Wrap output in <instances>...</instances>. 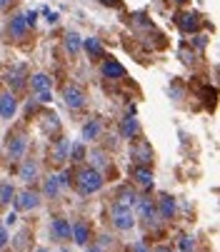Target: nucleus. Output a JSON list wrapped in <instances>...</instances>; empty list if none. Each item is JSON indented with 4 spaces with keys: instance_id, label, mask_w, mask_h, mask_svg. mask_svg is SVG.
<instances>
[{
    "instance_id": "1",
    "label": "nucleus",
    "mask_w": 220,
    "mask_h": 252,
    "mask_svg": "<svg viewBox=\"0 0 220 252\" xmlns=\"http://www.w3.org/2000/svg\"><path fill=\"white\" fill-rule=\"evenodd\" d=\"M75 183H78V192L80 195H90V192H98L103 188V175L98 170H93V167H83L78 172Z\"/></svg>"
},
{
    "instance_id": "2",
    "label": "nucleus",
    "mask_w": 220,
    "mask_h": 252,
    "mask_svg": "<svg viewBox=\"0 0 220 252\" xmlns=\"http://www.w3.org/2000/svg\"><path fill=\"white\" fill-rule=\"evenodd\" d=\"M63 97H65V105L70 107V110H80V107L85 105V93L78 85H65Z\"/></svg>"
},
{
    "instance_id": "3",
    "label": "nucleus",
    "mask_w": 220,
    "mask_h": 252,
    "mask_svg": "<svg viewBox=\"0 0 220 252\" xmlns=\"http://www.w3.org/2000/svg\"><path fill=\"white\" fill-rule=\"evenodd\" d=\"M113 225H115L118 230H130V227L135 225L133 210H130V207H120V205H115V207H113Z\"/></svg>"
},
{
    "instance_id": "4",
    "label": "nucleus",
    "mask_w": 220,
    "mask_h": 252,
    "mask_svg": "<svg viewBox=\"0 0 220 252\" xmlns=\"http://www.w3.org/2000/svg\"><path fill=\"white\" fill-rule=\"evenodd\" d=\"M130 158L138 162V167L150 165V160H153V148H150V142H138V145H133V148H130Z\"/></svg>"
},
{
    "instance_id": "5",
    "label": "nucleus",
    "mask_w": 220,
    "mask_h": 252,
    "mask_svg": "<svg viewBox=\"0 0 220 252\" xmlns=\"http://www.w3.org/2000/svg\"><path fill=\"white\" fill-rule=\"evenodd\" d=\"M38 205H40V197H38V192H33V190H23V192L15 195V210H20V212L35 210Z\"/></svg>"
},
{
    "instance_id": "6",
    "label": "nucleus",
    "mask_w": 220,
    "mask_h": 252,
    "mask_svg": "<svg viewBox=\"0 0 220 252\" xmlns=\"http://www.w3.org/2000/svg\"><path fill=\"white\" fill-rule=\"evenodd\" d=\"M138 210H140V218L148 222V225H155V222H158V207H155L153 200L140 197V200H138Z\"/></svg>"
},
{
    "instance_id": "7",
    "label": "nucleus",
    "mask_w": 220,
    "mask_h": 252,
    "mask_svg": "<svg viewBox=\"0 0 220 252\" xmlns=\"http://www.w3.org/2000/svg\"><path fill=\"white\" fill-rule=\"evenodd\" d=\"M15 110H18L15 95H13V93H3V95H0V115H3L5 120H10V118L15 115Z\"/></svg>"
},
{
    "instance_id": "8",
    "label": "nucleus",
    "mask_w": 220,
    "mask_h": 252,
    "mask_svg": "<svg viewBox=\"0 0 220 252\" xmlns=\"http://www.w3.org/2000/svg\"><path fill=\"white\" fill-rule=\"evenodd\" d=\"M23 153H25V137H23V135L8 137V158H10V160H20Z\"/></svg>"
},
{
    "instance_id": "9",
    "label": "nucleus",
    "mask_w": 220,
    "mask_h": 252,
    "mask_svg": "<svg viewBox=\"0 0 220 252\" xmlns=\"http://www.w3.org/2000/svg\"><path fill=\"white\" fill-rule=\"evenodd\" d=\"M68 150H70V145H68L65 140H55V145L50 148V162L63 165L68 160Z\"/></svg>"
},
{
    "instance_id": "10",
    "label": "nucleus",
    "mask_w": 220,
    "mask_h": 252,
    "mask_svg": "<svg viewBox=\"0 0 220 252\" xmlns=\"http://www.w3.org/2000/svg\"><path fill=\"white\" fill-rule=\"evenodd\" d=\"M103 75L105 78H125V67L118 63V60H113V58H110V60H105L103 63Z\"/></svg>"
},
{
    "instance_id": "11",
    "label": "nucleus",
    "mask_w": 220,
    "mask_h": 252,
    "mask_svg": "<svg viewBox=\"0 0 220 252\" xmlns=\"http://www.w3.org/2000/svg\"><path fill=\"white\" fill-rule=\"evenodd\" d=\"M120 135H123V137H135V135H140V123H138L133 115L123 118V120H120Z\"/></svg>"
},
{
    "instance_id": "12",
    "label": "nucleus",
    "mask_w": 220,
    "mask_h": 252,
    "mask_svg": "<svg viewBox=\"0 0 220 252\" xmlns=\"http://www.w3.org/2000/svg\"><path fill=\"white\" fill-rule=\"evenodd\" d=\"M178 25H180L183 32H195L198 25H200V18H198L195 13H185V15H180V18H178Z\"/></svg>"
},
{
    "instance_id": "13",
    "label": "nucleus",
    "mask_w": 220,
    "mask_h": 252,
    "mask_svg": "<svg viewBox=\"0 0 220 252\" xmlns=\"http://www.w3.org/2000/svg\"><path fill=\"white\" fill-rule=\"evenodd\" d=\"M70 235H73V240H75L78 245H85L88 240H90V227H88V222H75L70 227Z\"/></svg>"
},
{
    "instance_id": "14",
    "label": "nucleus",
    "mask_w": 220,
    "mask_h": 252,
    "mask_svg": "<svg viewBox=\"0 0 220 252\" xmlns=\"http://www.w3.org/2000/svg\"><path fill=\"white\" fill-rule=\"evenodd\" d=\"M158 207H160V218L163 220H173V215H175V200L170 195H160Z\"/></svg>"
},
{
    "instance_id": "15",
    "label": "nucleus",
    "mask_w": 220,
    "mask_h": 252,
    "mask_svg": "<svg viewBox=\"0 0 220 252\" xmlns=\"http://www.w3.org/2000/svg\"><path fill=\"white\" fill-rule=\"evenodd\" d=\"M50 230H53L55 240H68V237H70V222L63 220V218H55V220L50 222Z\"/></svg>"
},
{
    "instance_id": "16",
    "label": "nucleus",
    "mask_w": 220,
    "mask_h": 252,
    "mask_svg": "<svg viewBox=\"0 0 220 252\" xmlns=\"http://www.w3.org/2000/svg\"><path fill=\"white\" fill-rule=\"evenodd\" d=\"M8 30H10V35H13V38H23V35H25V30H28V23H25V15H15V18L10 20V25H8Z\"/></svg>"
},
{
    "instance_id": "17",
    "label": "nucleus",
    "mask_w": 220,
    "mask_h": 252,
    "mask_svg": "<svg viewBox=\"0 0 220 252\" xmlns=\"http://www.w3.org/2000/svg\"><path fill=\"white\" fill-rule=\"evenodd\" d=\"M133 177L138 180L143 188H150L153 185V172L148 167H133Z\"/></svg>"
},
{
    "instance_id": "18",
    "label": "nucleus",
    "mask_w": 220,
    "mask_h": 252,
    "mask_svg": "<svg viewBox=\"0 0 220 252\" xmlns=\"http://www.w3.org/2000/svg\"><path fill=\"white\" fill-rule=\"evenodd\" d=\"M33 88H35V93H50V78L45 75V73H38V75H33Z\"/></svg>"
},
{
    "instance_id": "19",
    "label": "nucleus",
    "mask_w": 220,
    "mask_h": 252,
    "mask_svg": "<svg viewBox=\"0 0 220 252\" xmlns=\"http://www.w3.org/2000/svg\"><path fill=\"white\" fill-rule=\"evenodd\" d=\"M83 48H85L88 55H93V58H103V45H100L98 38H88V40H83Z\"/></svg>"
},
{
    "instance_id": "20",
    "label": "nucleus",
    "mask_w": 220,
    "mask_h": 252,
    "mask_svg": "<svg viewBox=\"0 0 220 252\" xmlns=\"http://www.w3.org/2000/svg\"><path fill=\"white\" fill-rule=\"evenodd\" d=\"M135 202H138V195H135L130 188H123L120 195H118V202H115V205H120V207H130V205H135Z\"/></svg>"
},
{
    "instance_id": "21",
    "label": "nucleus",
    "mask_w": 220,
    "mask_h": 252,
    "mask_svg": "<svg viewBox=\"0 0 220 252\" xmlns=\"http://www.w3.org/2000/svg\"><path fill=\"white\" fill-rule=\"evenodd\" d=\"M65 50H68L70 55H75V53L80 50V35H78V32H68V35H65Z\"/></svg>"
},
{
    "instance_id": "22",
    "label": "nucleus",
    "mask_w": 220,
    "mask_h": 252,
    "mask_svg": "<svg viewBox=\"0 0 220 252\" xmlns=\"http://www.w3.org/2000/svg\"><path fill=\"white\" fill-rule=\"evenodd\" d=\"M35 175H38V165H35V160H25L23 167H20V180H35Z\"/></svg>"
},
{
    "instance_id": "23",
    "label": "nucleus",
    "mask_w": 220,
    "mask_h": 252,
    "mask_svg": "<svg viewBox=\"0 0 220 252\" xmlns=\"http://www.w3.org/2000/svg\"><path fill=\"white\" fill-rule=\"evenodd\" d=\"M98 135H100V123H98V120L85 123V127H83V140H95Z\"/></svg>"
},
{
    "instance_id": "24",
    "label": "nucleus",
    "mask_w": 220,
    "mask_h": 252,
    "mask_svg": "<svg viewBox=\"0 0 220 252\" xmlns=\"http://www.w3.org/2000/svg\"><path fill=\"white\" fill-rule=\"evenodd\" d=\"M15 197V190L10 183H0V205H8Z\"/></svg>"
},
{
    "instance_id": "25",
    "label": "nucleus",
    "mask_w": 220,
    "mask_h": 252,
    "mask_svg": "<svg viewBox=\"0 0 220 252\" xmlns=\"http://www.w3.org/2000/svg\"><path fill=\"white\" fill-rule=\"evenodd\" d=\"M60 188H63V185H60V180H58V177H48V180H45V188H43V190H45V195L55 197V195L60 192Z\"/></svg>"
},
{
    "instance_id": "26",
    "label": "nucleus",
    "mask_w": 220,
    "mask_h": 252,
    "mask_svg": "<svg viewBox=\"0 0 220 252\" xmlns=\"http://www.w3.org/2000/svg\"><path fill=\"white\" fill-rule=\"evenodd\" d=\"M8 85L13 88H23V67H15L8 73Z\"/></svg>"
},
{
    "instance_id": "27",
    "label": "nucleus",
    "mask_w": 220,
    "mask_h": 252,
    "mask_svg": "<svg viewBox=\"0 0 220 252\" xmlns=\"http://www.w3.org/2000/svg\"><path fill=\"white\" fill-rule=\"evenodd\" d=\"M90 162H93V170H98V167H105V165H108V158H105V153L93 150V153H90Z\"/></svg>"
},
{
    "instance_id": "28",
    "label": "nucleus",
    "mask_w": 220,
    "mask_h": 252,
    "mask_svg": "<svg viewBox=\"0 0 220 252\" xmlns=\"http://www.w3.org/2000/svg\"><path fill=\"white\" fill-rule=\"evenodd\" d=\"M68 155L78 162V160H83V158H85V148H83V145H73V148L68 150Z\"/></svg>"
},
{
    "instance_id": "29",
    "label": "nucleus",
    "mask_w": 220,
    "mask_h": 252,
    "mask_svg": "<svg viewBox=\"0 0 220 252\" xmlns=\"http://www.w3.org/2000/svg\"><path fill=\"white\" fill-rule=\"evenodd\" d=\"M193 45H195L198 50H203V48L208 45V38H205V35H195V38H193Z\"/></svg>"
},
{
    "instance_id": "30",
    "label": "nucleus",
    "mask_w": 220,
    "mask_h": 252,
    "mask_svg": "<svg viewBox=\"0 0 220 252\" xmlns=\"http://www.w3.org/2000/svg\"><path fill=\"white\" fill-rule=\"evenodd\" d=\"M193 245H195V242H193V237H183L180 250H183V252H188V250H193Z\"/></svg>"
},
{
    "instance_id": "31",
    "label": "nucleus",
    "mask_w": 220,
    "mask_h": 252,
    "mask_svg": "<svg viewBox=\"0 0 220 252\" xmlns=\"http://www.w3.org/2000/svg\"><path fill=\"white\" fill-rule=\"evenodd\" d=\"M128 252H150L148 247H145V242H135V245H130V250Z\"/></svg>"
},
{
    "instance_id": "32",
    "label": "nucleus",
    "mask_w": 220,
    "mask_h": 252,
    "mask_svg": "<svg viewBox=\"0 0 220 252\" xmlns=\"http://www.w3.org/2000/svg\"><path fill=\"white\" fill-rule=\"evenodd\" d=\"M35 18H38V13H35V10L25 13V23H28V25H33V23H35Z\"/></svg>"
},
{
    "instance_id": "33",
    "label": "nucleus",
    "mask_w": 220,
    "mask_h": 252,
    "mask_svg": "<svg viewBox=\"0 0 220 252\" xmlns=\"http://www.w3.org/2000/svg\"><path fill=\"white\" fill-rule=\"evenodd\" d=\"M5 242H8V232L5 227H0V247H5Z\"/></svg>"
},
{
    "instance_id": "34",
    "label": "nucleus",
    "mask_w": 220,
    "mask_h": 252,
    "mask_svg": "<svg viewBox=\"0 0 220 252\" xmlns=\"http://www.w3.org/2000/svg\"><path fill=\"white\" fill-rule=\"evenodd\" d=\"M38 100H40V102H50L53 95H50V93H38Z\"/></svg>"
},
{
    "instance_id": "35",
    "label": "nucleus",
    "mask_w": 220,
    "mask_h": 252,
    "mask_svg": "<svg viewBox=\"0 0 220 252\" xmlns=\"http://www.w3.org/2000/svg\"><path fill=\"white\" fill-rule=\"evenodd\" d=\"M45 15H48V20H50V23H58V13H50V10H45Z\"/></svg>"
},
{
    "instance_id": "36",
    "label": "nucleus",
    "mask_w": 220,
    "mask_h": 252,
    "mask_svg": "<svg viewBox=\"0 0 220 252\" xmlns=\"http://www.w3.org/2000/svg\"><path fill=\"white\" fill-rule=\"evenodd\" d=\"M15 220H18V218H15V215H8V218H5V225L10 227V225H15Z\"/></svg>"
},
{
    "instance_id": "37",
    "label": "nucleus",
    "mask_w": 220,
    "mask_h": 252,
    "mask_svg": "<svg viewBox=\"0 0 220 252\" xmlns=\"http://www.w3.org/2000/svg\"><path fill=\"white\" fill-rule=\"evenodd\" d=\"M100 3H103V5H118L120 0H100Z\"/></svg>"
},
{
    "instance_id": "38",
    "label": "nucleus",
    "mask_w": 220,
    "mask_h": 252,
    "mask_svg": "<svg viewBox=\"0 0 220 252\" xmlns=\"http://www.w3.org/2000/svg\"><path fill=\"white\" fill-rule=\"evenodd\" d=\"M8 3H10V0H0V8H5Z\"/></svg>"
},
{
    "instance_id": "39",
    "label": "nucleus",
    "mask_w": 220,
    "mask_h": 252,
    "mask_svg": "<svg viewBox=\"0 0 220 252\" xmlns=\"http://www.w3.org/2000/svg\"><path fill=\"white\" fill-rule=\"evenodd\" d=\"M88 252H100V250H98V247H90V250H88Z\"/></svg>"
},
{
    "instance_id": "40",
    "label": "nucleus",
    "mask_w": 220,
    "mask_h": 252,
    "mask_svg": "<svg viewBox=\"0 0 220 252\" xmlns=\"http://www.w3.org/2000/svg\"><path fill=\"white\" fill-rule=\"evenodd\" d=\"M155 252H170V250H165V247H160V250H155Z\"/></svg>"
},
{
    "instance_id": "41",
    "label": "nucleus",
    "mask_w": 220,
    "mask_h": 252,
    "mask_svg": "<svg viewBox=\"0 0 220 252\" xmlns=\"http://www.w3.org/2000/svg\"><path fill=\"white\" fill-rule=\"evenodd\" d=\"M178 3H188V0H178Z\"/></svg>"
},
{
    "instance_id": "42",
    "label": "nucleus",
    "mask_w": 220,
    "mask_h": 252,
    "mask_svg": "<svg viewBox=\"0 0 220 252\" xmlns=\"http://www.w3.org/2000/svg\"><path fill=\"white\" fill-rule=\"evenodd\" d=\"M38 252H48V250H38Z\"/></svg>"
}]
</instances>
